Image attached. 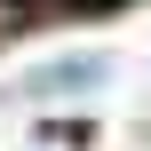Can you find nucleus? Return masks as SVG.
Here are the masks:
<instances>
[{"label": "nucleus", "mask_w": 151, "mask_h": 151, "mask_svg": "<svg viewBox=\"0 0 151 151\" xmlns=\"http://www.w3.org/2000/svg\"><path fill=\"white\" fill-rule=\"evenodd\" d=\"M104 80H111V56H96V48H72V56H56V64L24 72V96H40V104H64V96H88V88H104Z\"/></svg>", "instance_id": "f257e3e1"}, {"label": "nucleus", "mask_w": 151, "mask_h": 151, "mask_svg": "<svg viewBox=\"0 0 151 151\" xmlns=\"http://www.w3.org/2000/svg\"><path fill=\"white\" fill-rule=\"evenodd\" d=\"M16 24H24V8H16V0H0V40H8Z\"/></svg>", "instance_id": "f03ea898"}]
</instances>
